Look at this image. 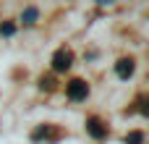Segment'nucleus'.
Returning <instances> with one entry per match:
<instances>
[{
  "mask_svg": "<svg viewBox=\"0 0 149 144\" xmlns=\"http://www.w3.org/2000/svg\"><path fill=\"white\" fill-rule=\"evenodd\" d=\"M65 94H68V100L81 102V100L89 97V84H86L84 79H71V81L65 84Z\"/></svg>",
  "mask_w": 149,
  "mask_h": 144,
  "instance_id": "nucleus-1",
  "label": "nucleus"
},
{
  "mask_svg": "<svg viewBox=\"0 0 149 144\" xmlns=\"http://www.w3.org/2000/svg\"><path fill=\"white\" fill-rule=\"evenodd\" d=\"M50 63H52V71L55 73H63V71H68L73 66V52L68 47H60V50H55V55H52Z\"/></svg>",
  "mask_w": 149,
  "mask_h": 144,
  "instance_id": "nucleus-2",
  "label": "nucleus"
},
{
  "mask_svg": "<svg viewBox=\"0 0 149 144\" xmlns=\"http://www.w3.org/2000/svg\"><path fill=\"white\" fill-rule=\"evenodd\" d=\"M86 134H89L92 139H105V136H107V126H105V121L97 118V115H89V118H86Z\"/></svg>",
  "mask_w": 149,
  "mask_h": 144,
  "instance_id": "nucleus-3",
  "label": "nucleus"
},
{
  "mask_svg": "<svg viewBox=\"0 0 149 144\" xmlns=\"http://www.w3.org/2000/svg\"><path fill=\"white\" fill-rule=\"evenodd\" d=\"M134 71H136V60L134 58H120L118 63H115V73H118V79H131L134 76Z\"/></svg>",
  "mask_w": 149,
  "mask_h": 144,
  "instance_id": "nucleus-4",
  "label": "nucleus"
},
{
  "mask_svg": "<svg viewBox=\"0 0 149 144\" xmlns=\"http://www.w3.org/2000/svg\"><path fill=\"white\" fill-rule=\"evenodd\" d=\"M37 18H39V10H37V8H26V10L21 13V21H24L26 26H31V24H37Z\"/></svg>",
  "mask_w": 149,
  "mask_h": 144,
  "instance_id": "nucleus-5",
  "label": "nucleus"
},
{
  "mask_svg": "<svg viewBox=\"0 0 149 144\" xmlns=\"http://www.w3.org/2000/svg\"><path fill=\"white\" fill-rule=\"evenodd\" d=\"M123 144H144V134L141 131H131V134H126Z\"/></svg>",
  "mask_w": 149,
  "mask_h": 144,
  "instance_id": "nucleus-6",
  "label": "nucleus"
},
{
  "mask_svg": "<svg viewBox=\"0 0 149 144\" xmlns=\"http://www.w3.org/2000/svg\"><path fill=\"white\" fill-rule=\"evenodd\" d=\"M13 31H16V24H10V21H8V24H0V34H3V37H10Z\"/></svg>",
  "mask_w": 149,
  "mask_h": 144,
  "instance_id": "nucleus-7",
  "label": "nucleus"
},
{
  "mask_svg": "<svg viewBox=\"0 0 149 144\" xmlns=\"http://www.w3.org/2000/svg\"><path fill=\"white\" fill-rule=\"evenodd\" d=\"M136 105H139V113H141V115H147V97H144V94H139V97H136Z\"/></svg>",
  "mask_w": 149,
  "mask_h": 144,
  "instance_id": "nucleus-8",
  "label": "nucleus"
},
{
  "mask_svg": "<svg viewBox=\"0 0 149 144\" xmlns=\"http://www.w3.org/2000/svg\"><path fill=\"white\" fill-rule=\"evenodd\" d=\"M39 87H42V89H55V81H52L50 76H47V79L42 76V79H39Z\"/></svg>",
  "mask_w": 149,
  "mask_h": 144,
  "instance_id": "nucleus-9",
  "label": "nucleus"
}]
</instances>
